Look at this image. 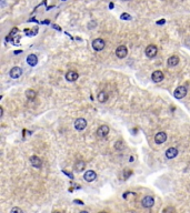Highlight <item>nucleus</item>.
<instances>
[{"label": "nucleus", "mask_w": 190, "mask_h": 213, "mask_svg": "<svg viewBox=\"0 0 190 213\" xmlns=\"http://www.w3.org/2000/svg\"><path fill=\"white\" fill-rule=\"evenodd\" d=\"M187 92H188L187 88H186V87H184V85H180V87H178L177 89L175 90L173 95H175V98H177V99H182V98H184V97H186Z\"/></svg>", "instance_id": "f257e3e1"}, {"label": "nucleus", "mask_w": 190, "mask_h": 213, "mask_svg": "<svg viewBox=\"0 0 190 213\" xmlns=\"http://www.w3.org/2000/svg\"><path fill=\"white\" fill-rule=\"evenodd\" d=\"M158 53V49L155 45H150L146 48V56L148 58H155Z\"/></svg>", "instance_id": "f03ea898"}, {"label": "nucleus", "mask_w": 190, "mask_h": 213, "mask_svg": "<svg viewBox=\"0 0 190 213\" xmlns=\"http://www.w3.org/2000/svg\"><path fill=\"white\" fill-rule=\"evenodd\" d=\"M106 46V42L103 41L102 39L98 38V39H95L92 41V48L95 49L96 51H101Z\"/></svg>", "instance_id": "7ed1b4c3"}, {"label": "nucleus", "mask_w": 190, "mask_h": 213, "mask_svg": "<svg viewBox=\"0 0 190 213\" xmlns=\"http://www.w3.org/2000/svg\"><path fill=\"white\" fill-rule=\"evenodd\" d=\"M141 204H142V207H144L149 209V207H153V204H155V199H153L152 196H150V195H147V196H145V198L142 199Z\"/></svg>", "instance_id": "20e7f679"}, {"label": "nucleus", "mask_w": 190, "mask_h": 213, "mask_svg": "<svg viewBox=\"0 0 190 213\" xmlns=\"http://www.w3.org/2000/svg\"><path fill=\"white\" fill-rule=\"evenodd\" d=\"M127 55H128V49L125 46H119L116 50V56L120 59H123L127 57Z\"/></svg>", "instance_id": "39448f33"}, {"label": "nucleus", "mask_w": 190, "mask_h": 213, "mask_svg": "<svg viewBox=\"0 0 190 213\" xmlns=\"http://www.w3.org/2000/svg\"><path fill=\"white\" fill-rule=\"evenodd\" d=\"M108 133H109V127L108 125H100L99 128H98V130H97V135L99 137V138H105V137H107L108 135Z\"/></svg>", "instance_id": "423d86ee"}, {"label": "nucleus", "mask_w": 190, "mask_h": 213, "mask_svg": "<svg viewBox=\"0 0 190 213\" xmlns=\"http://www.w3.org/2000/svg\"><path fill=\"white\" fill-rule=\"evenodd\" d=\"M87 127V121L84 118H79L75 121V128L78 131H82Z\"/></svg>", "instance_id": "0eeeda50"}, {"label": "nucleus", "mask_w": 190, "mask_h": 213, "mask_svg": "<svg viewBox=\"0 0 190 213\" xmlns=\"http://www.w3.org/2000/svg\"><path fill=\"white\" fill-rule=\"evenodd\" d=\"M163 78H165V76H163L162 71H160V70L153 71L152 76H151V79H152L153 82H161L162 80H163Z\"/></svg>", "instance_id": "6e6552de"}, {"label": "nucleus", "mask_w": 190, "mask_h": 213, "mask_svg": "<svg viewBox=\"0 0 190 213\" xmlns=\"http://www.w3.org/2000/svg\"><path fill=\"white\" fill-rule=\"evenodd\" d=\"M96 178H97V174H96L95 171H92V170H88V171H86V173L84 174V179L87 181V182H92V181H95Z\"/></svg>", "instance_id": "1a4fd4ad"}, {"label": "nucleus", "mask_w": 190, "mask_h": 213, "mask_svg": "<svg viewBox=\"0 0 190 213\" xmlns=\"http://www.w3.org/2000/svg\"><path fill=\"white\" fill-rule=\"evenodd\" d=\"M167 140V135H166V132H158L156 135H155V141H156V143L158 144H161L163 142H166Z\"/></svg>", "instance_id": "9d476101"}, {"label": "nucleus", "mask_w": 190, "mask_h": 213, "mask_svg": "<svg viewBox=\"0 0 190 213\" xmlns=\"http://www.w3.org/2000/svg\"><path fill=\"white\" fill-rule=\"evenodd\" d=\"M21 74H23V69H21V68L13 67L11 70H10V77H11V78H13V79L19 78Z\"/></svg>", "instance_id": "9b49d317"}, {"label": "nucleus", "mask_w": 190, "mask_h": 213, "mask_svg": "<svg viewBox=\"0 0 190 213\" xmlns=\"http://www.w3.org/2000/svg\"><path fill=\"white\" fill-rule=\"evenodd\" d=\"M79 78V74L76 71H68L67 73H66V80L67 81H70V82H73V81H76L77 79Z\"/></svg>", "instance_id": "f8f14e48"}, {"label": "nucleus", "mask_w": 190, "mask_h": 213, "mask_svg": "<svg viewBox=\"0 0 190 213\" xmlns=\"http://www.w3.org/2000/svg\"><path fill=\"white\" fill-rule=\"evenodd\" d=\"M30 162H31L32 167H34V168H41V165H42L41 159L39 157H37V156H32L30 158Z\"/></svg>", "instance_id": "ddd939ff"}, {"label": "nucleus", "mask_w": 190, "mask_h": 213, "mask_svg": "<svg viewBox=\"0 0 190 213\" xmlns=\"http://www.w3.org/2000/svg\"><path fill=\"white\" fill-rule=\"evenodd\" d=\"M178 156V150L176 148H169L167 151H166V157L168 159H173Z\"/></svg>", "instance_id": "4468645a"}, {"label": "nucleus", "mask_w": 190, "mask_h": 213, "mask_svg": "<svg viewBox=\"0 0 190 213\" xmlns=\"http://www.w3.org/2000/svg\"><path fill=\"white\" fill-rule=\"evenodd\" d=\"M27 63H28L29 66H31V67H34L37 63H38V58L36 55H29L27 57Z\"/></svg>", "instance_id": "2eb2a0df"}, {"label": "nucleus", "mask_w": 190, "mask_h": 213, "mask_svg": "<svg viewBox=\"0 0 190 213\" xmlns=\"http://www.w3.org/2000/svg\"><path fill=\"white\" fill-rule=\"evenodd\" d=\"M167 63H168V66H169V67H176V66L179 63V58L177 56L170 57V58L168 59Z\"/></svg>", "instance_id": "dca6fc26"}, {"label": "nucleus", "mask_w": 190, "mask_h": 213, "mask_svg": "<svg viewBox=\"0 0 190 213\" xmlns=\"http://www.w3.org/2000/svg\"><path fill=\"white\" fill-rule=\"evenodd\" d=\"M97 99H98V101H99V102H101V103H105V102L108 100V95H107L105 91H100V92L98 93Z\"/></svg>", "instance_id": "f3484780"}, {"label": "nucleus", "mask_w": 190, "mask_h": 213, "mask_svg": "<svg viewBox=\"0 0 190 213\" xmlns=\"http://www.w3.org/2000/svg\"><path fill=\"white\" fill-rule=\"evenodd\" d=\"M84 167H86V163H84V161H81V160L77 161V162H76V164H75V169H76L77 171H79V172L84 171Z\"/></svg>", "instance_id": "a211bd4d"}, {"label": "nucleus", "mask_w": 190, "mask_h": 213, "mask_svg": "<svg viewBox=\"0 0 190 213\" xmlns=\"http://www.w3.org/2000/svg\"><path fill=\"white\" fill-rule=\"evenodd\" d=\"M36 91H34L32 89H29L26 91V97L28 98L29 100H34V98H36Z\"/></svg>", "instance_id": "6ab92c4d"}, {"label": "nucleus", "mask_w": 190, "mask_h": 213, "mask_svg": "<svg viewBox=\"0 0 190 213\" xmlns=\"http://www.w3.org/2000/svg\"><path fill=\"white\" fill-rule=\"evenodd\" d=\"M37 31H38V29L36 28L34 30H29V29H25V32L28 34V36H34V34H37Z\"/></svg>", "instance_id": "aec40b11"}, {"label": "nucleus", "mask_w": 190, "mask_h": 213, "mask_svg": "<svg viewBox=\"0 0 190 213\" xmlns=\"http://www.w3.org/2000/svg\"><path fill=\"white\" fill-rule=\"evenodd\" d=\"M10 213H23V211L20 209V207H15L11 209V211H10Z\"/></svg>", "instance_id": "412c9836"}, {"label": "nucleus", "mask_w": 190, "mask_h": 213, "mask_svg": "<svg viewBox=\"0 0 190 213\" xmlns=\"http://www.w3.org/2000/svg\"><path fill=\"white\" fill-rule=\"evenodd\" d=\"M120 18H121L122 20H130V19H131V16H130L129 13H122V15L120 16Z\"/></svg>", "instance_id": "4be33fe9"}, {"label": "nucleus", "mask_w": 190, "mask_h": 213, "mask_svg": "<svg viewBox=\"0 0 190 213\" xmlns=\"http://www.w3.org/2000/svg\"><path fill=\"white\" fill-rule=\"evenodd\" d=\"M115 148H116L117 150H120V149L122 148V141H118L117 143L115 144Z\"/></svg>", "instance_id": "5701e85b"}, {"label": "nucleus", "mask_w": 190, "mask_h": 213, "mask_svg": "<svg viewBox=\"0 0 190 213\" xmlns=\"http://www.w3.org/2000/svg\"><path fill=\"white\" fill-rule=\"evenodd\" d=\"M131 173H132V172H131V170H126V172H123V177H125L123 179H128V177Z\"/></svg>", "instance_id": "b1692460"}, {"label": "nucleus", "mask_w": 190, "mask_h": 213, "mask_svg": "<svg viewBox=\"0 0 190 213\" xmlns=\"http://www.w3.org/2000/svg\"><path fill=\"white\" fill-rule=\"evenodd\" d=\"M163 213H173V209L172 207H166L163 210Z\"/></svg>", "instance_id": "393cba45"}, {"label": "nucleus", "mask_w": 190, "mask_h": 213, "mask_svg": "<svg viewBox=\"0 0 190 213\" xmlns=\"http://www.w3.org/2000/svg\"><path fill=\"white\" fill-rule=\"evenodd\" d=\"M63 173L67 174V175H68V177H69V178H70V179H72V178H73L72 173H69V172H67V171H63Z\"/></svg>", "instance_id": "a878e982"}, {"label": "nucleus", "mask_w": 190, "mask_h": 213, "mask_svg": "<svg viewBox=\"0 0 190 213\" xmlns=\"http://www.w3.org/2000/svg\"><path fill=\"white\" fill-rule=\"evenodd\" d=\"M73 203H78V204H80V205H84V202L80 201V200H75V201H73Z\"/></svg>", "instance_id": "bb28decb"}, {"label": "nucleus", "mask_w": 190, "mask_h": 213, "mask_svg": "<svg viewBox=\"0 0 190 213\" xmlns=\"http://www.w3.org/2000/svg\"><path fill=\"white\" fill-rule=\"evenodd\" d=\"M165 22H166L165 20H159V21H157V23H158V25H163Z\"/></svg>", "instance_id": "cd10ccee"}, {"label": "nucleus", "mask_w": 190, "mask_h": 213, "mask_svg": "<svg viewBox=\"0 0 190 213\" xmlns=\"http://www.w3.org/2000/svg\"><path fill=\"white\" fill-rule=\"evenodd\" d=\"M0 116L1 117L4 116V109H2V107H0Z\"/></svg>", "instance_id": "c85d7f7f"}, {"label": "nucleus", "mask_w": 190, "mask_h": 213, "mask_svg": "<svg viewBox=\"0 0 190 213\" xmlns=\"http://www.w3.org/2000/svg\"><path fill=\"white\" fill-rule=\"evenodd\" d=\"M1 2H2V4H1V7H5V5H6V2H5V0H1Z\"/></svg>", "instance_id": "c756f323"}, {"label": "nucleus", "mask_w": 190, "mask_h": 213, "mask_svg": "<svg viewBox=\"0 0 190 213\" xmlns=\"http://www.w3.org/2000/svg\"><path fill=\"white\" fill-rule=\"evenodd\" d=\"M80 213H89V212H87V211H81Z\"/></svg>", "instance_id": "7c9ffc66"}, {"label": "nucleus", "mask_w": 190, "mask_h": 213, "mask_svg": "<svg viewBox=\"0 0 190 213\" xmlns=\"http://www.w3.org/2000/svg\"><path fill=\"white\" fill-rule=\"evenodd\" d=\"M53 213H63V212H59V211H56V212H53Z\"/></svg>", "instance_id": "2f4dec72"}, {"label": "nucleus", "mask_w": 190, "mask_h": 213, "mask_svg": "<svg viewBox=\"0 0 190 213\" xmlns=\"http://www.w3.org/2000/svg\"><path fill=\"white\" fill-rule=\"evenodd\" d=\"M99 213H107V212H103V211H102V212H99Z\"/></svg>", "instance_id": "473e14b6"}, {"label": "nucleus", "mask_w": 190, "mask_h": 213, "mask_svg": "<svg viewBox=\"0 0 190 213\" xmlns=\"http://www.w3.org/2000/svg\"><path fill=\"white\" fill-rule=\"evenodd\" d=\"M123 1H129V0H123Z\"/></svg>", "instance_id": "72a5a7b5"}, {"label": "nucleus", "mask_w": 190, "mask_h": 213, "mask_svg": "<svg viewBox=\"0 0 190 213\" xmlns=\"http://www.w3.org/2000/svg\"><path fill=\"white\" fill-rule=\"evenodd\" d=\"M62 1H66V0H62Z\"/></svg>", "instance_id": "f704fd0d"}]
</instances>
